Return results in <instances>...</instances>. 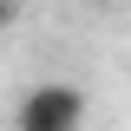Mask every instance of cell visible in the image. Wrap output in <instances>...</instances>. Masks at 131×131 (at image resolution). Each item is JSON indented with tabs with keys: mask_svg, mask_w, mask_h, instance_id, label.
I'll return each instance as SVG.
<instances>
[{
	"mask_svg": "<svg viewBox=\"0 0 131 131\" xmlns=\"http://www.w3.org/2000/svg\"><path fill=\"white\" fill-rule=\"evenodd\" d=\"M79 125H85V92L66 85V79L33 85L13 112V131H79Z\"/></svg>",
	"mask_w": 131,
	"mask_h": 131,
	"instance_id": "1",
	"label": "cell"
},
{
	"mask_svg": "<svg viewBox=\"0 0 131 131\" xmlns=\"http://www.w3.org/2000/svg\"><path fill=\"white\" fill-rule=\"evenodd\" d=\"M13 20H20V0H0V33L13 26Z\"/></svg>",
	"mask_w": 131,
	"mask_h": 131,
	"instance_id": "2",
	"label": "cell"
}]
</instances>
